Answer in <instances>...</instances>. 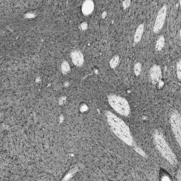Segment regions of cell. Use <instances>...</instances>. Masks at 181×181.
Segmentation results:
<instances>
[{
  "label": "cell",
  "instance_id": "cell-11",
  "mask_svg": "<svg viewBox=\"0 0 181 181\" xmlns=\"http://www.w3.org/2000/svg\"><path fill=\"white\" fill-rule=\"evenodd\" d=\"M119 57L118 56L115 55L113 57L110 61V65L112 68H115L116 67L119 62Z\"/></svg>",
  "mask_w": 181,
  "mask_h": 181
},
{
  "label": "cell",
  "instance_id": "cell-10",
  "mask_svg": "<svg viewBox=\"0 0 181 181\" xmlns=\"http://www.w3.org/2000/svg\"><path fill=\"white\" fill-rule=\"evenodd\" d=\"M165 42L164 37L163 35H161L156 42V49L157 51L161 50L164 46Z\"/></svg>",
  "mask_w": 181,
  "mask_h": 181
},
{
  "label": "cell",
  "instance_id": "cell-8",
  "mask_svg": "<svg viewBox=\"0 0 181 181\" xmlns=\"http://www.w3.org/2000/svg\"><path fill=\"white\" fill-rule=\"evenodd\" d=\"M94 5L93 2L91 1H87L83 3L82 11L85 15H89L92 13L94 9Z\"/></svg>",
  "mask_w": 181,
  "mask_h": 181
},
{
  "label": "cell",
  "instance_id": "cell-4",
  "mask_svg": "<svg viewBox=\"0 0 181 181\" xmlns=\"http://www.w3.org/2000/svg\"><path fill=\"white\" fill-rule=\"evenodd\" d=\"M171 126L177 140L180 145L181 117L178 111L173 112L170 118Z\"/></svg>",
  "mask_w": 181,
  "mask_h": 181
},
{
  "label": "cell",
  "instance_id": "cell-13",
  "mask_svg": "<svg viewBox=\"0 0 181 181\" xmlns=\"http://www.w3.org/2000/svg\"><path fill=\"white\" fill-rule=\"evenodd\" d=\"M142 70V65L140 62H137L135 65L134 68V73L136 75L138 76L140 74Z\"/></svg>",
  "mask_w": 181,
  "mask_h": 181
},
{
  "label": "cell",
  "instance_id": "cell-2",
  "mask_svg": "<svg viewBox=\"0 0 181 181\" xmlns=\"http://www.w3.org/2000/svg\"><path fill=\"white\" fill-rule=\"evenodd\" d=\"M155 143L159 152L171 164H176V158L170 149L164 136L160 131H156L154 135Z\"/></svg>",
  "mask_w": 181,
  "mask_h": 181
},
{
  "label": "cell",
  "instance_id": "cell-16",
  "mask_svg": "<svg viewBox=\"0 0 181 181\" xmlns=\"http://www.w3.org/2000/svg\"><path fill=\"white\" fill-rule=\"evenodd\" d=\"M130 1H125L123 2V7L124 9H126L129 7L131 4Z\"/></svg>",
  "mask_w": 181,
  "mask_h": 181
},
{
  "label": "cell",
  "instance_id": "cell-18",
  "mask_svg": "<svg viewBox=\"0 0 181 181\" xmlns=\"http://www.w3.org/2000/svg\"><path fill=\"white\" fill-rule=\"evenodd\" d=\"M106 16H107V13L106 12L104 11V12H103L102 13V17L103 18V19L105 18V17H106Z\"/></svg>",
  "mask_w": 181,
  "mask_h": 181
},
{
  "label": "cell",
  "instance_id": "cell-9",
  "mask_svg": "<svg viewBox=\"0 0 181 181\" xmlns=\"http://www.w3.org/2000/svg\"><path fill=\"white\" fill-rule=\"evenodd\" d=\"M144 30V25L143 24H141L138 26L136 33H135L134 38V40L135 42L138 43L140 41L141 39H142Z\"/></svg>",
  "mask_w": 181,
  "mask_h": 181
},
{
  "label": "cell",
  "instance_id": "cell-6",
  "mask_svg": "<svg viewBox=\"0 0 181 181\" xmlns=\"http://www.w3.org/2000/svg\"><path fill=\"white\" fill-rule=\"evenodd\" d=\"M150 75L152 84L155 85L160 81L162 78V72L160 66L153 65L150 69Z\"/></svg>",
  "mask_w": 181,
  "mask_h": 181
},
{
  "label": "cell",
  "instance_id": "cell-3",
  "mask_svg": "<svg viewBox=\"0 0 181 181\" xmlns=\"http://www.w3.org/2000/svg\"><path fill=\"white\" fill-rule=\"evenodd\" d=\"M108 99L109 104L119 114L124 116L130 114V105L126 99L115 95H109Z\"/></svg>",
  "mask_w": 181,
  "mask_h": 181
},
{
  "label": "cell",
  "instance_id": "cell-1",
  "mask_svg": "<svg viewBox=\"0 0 181 181\" xmlns=\"http://www.w3.org/2000/svg\"><path fill=\"white\" fill-rule=\"evenodd\" d=\"M105 115L108 124L114 134L127 144L132 146L133 140L130 129L124 121L110 111H107Z\"/></svg>",
  "mask_w": 181,
  "mask_h": 181
},
{
  "label": "cell",
  "instance_id": "cell-7",
  "mask_svg": "<svg viewBox=\"0 0 181 181\" xmlns=\"http://www.w3.org/2000/svg\"><path fill=\"white\" fill-rule=\"evenodd\" d=\"M71 58L75 66L80 67L84 62V58L82 53L79 50H75L71 53Z\"/></svg>",
  "mask_w": 181,
  "mask_h": 181
},
{
  "label": "cell",
  "instance_id": "cell-14",
  "mask_svg": "<svg viewBox=\"0 0 181 181\" xmlns=\"http://www.w3.org/2000/svg\"><path fill=\"white\" fill-rule=\"evenodd\" d=\"M161 178L162 180H170V175L168 174L167 172L165 173L164 170L163 172H160Z\"/></svg>",
  "mask_w": 181,
  "mask_h": 181
},
{
  "label": "cell",
  "instance_id": "cell-12",
  "mask_svg": "<svg viewBox=\"0 0 181 181\" xmlns=\"http://www.w3.org/2000/svg\"><path fill=\"white\" fill-rule=\"evenodd\" d=\"M61 69L62 72L64 74L67 73L70 71V66L67 62L64 61L62 63Z\"/></svg>",
  "mask_w": 181,
  "mask_h": 181
},
{
  "label": "cell",
  "instance_id": "cell-15",
  "mask_svg": "<svg viewBox=\"0 0 181 181\" xmlns=\"http://www.w3.org/2000/svg\"><path fill=\"white\" fill-rule=\"evenodd\" d=\"M181 61L180 60L177 63L176 66V73L177 75V77L179 80H180L181 76Z\"/></svg>",
  "mask_w": 181,
  "mask_h": 181
},
{
  "label": "cell",
  "instance_id": "cell-5",
  "mask_svg": "<svg viewBox=\"0 0 181 181\" xmlns=\"http://www.w3.org/2000/svg\"><path fill=\"white\" fill-rule=\"evenodd\" d=\"M167 11V7L164 5L158 12L155 21L153 32L158 33L162 29L165 20Z\"/></svg>",
  "mask_w": 181,
  "mask_h": 181
},
{
  "label": "cell",
  "instance_id": "cell-17",
  "mask_svg": "<svg viewBox=\"0 0 181 181\" xmlns=\"http://www.w3.org/2000/svg\"><path fill=\"white\" fill-rule=\"evenodd\" d=\"M87 24L86 23H84L81 25V28L83 30H85L87 29Z\"/></svg>",
  "mask_w": 181,
  "mask_h": 181
}]
</instances>
